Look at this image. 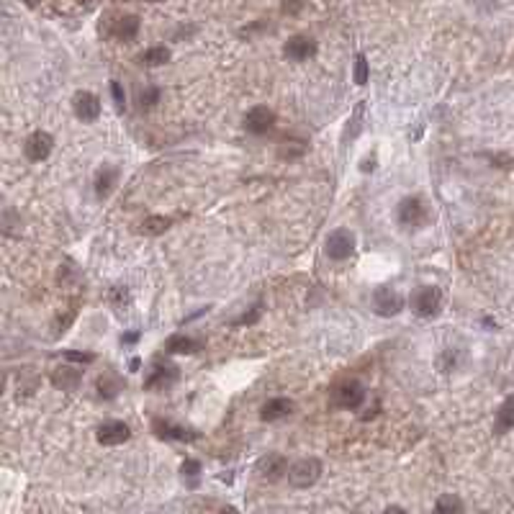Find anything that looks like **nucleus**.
<instances>
[{
	"label": "nucleus",
	"mask_w": 514,
	"mask_h": 514,
	"mask_svg": "<svg viewBox=\"0 0 514 514\" xmlns=\"http://www.w3.org/2000/svg\"><path fill=\"white\" fill-rule=\"evenodd\" d=\"M136 340H139V332H131V334H124V337H121L124 345H131V342H136Z\"/></svg>",
	"instance_id": "473e14b6"
},
{
	"label": "nucleus",
	"mask_w": 514,
	"mask_h": 514,
	"mask_svg": "<svg viewBox=\"0 0 514 514\" xmlns=\"http://www.w3.org/2000/svg\"><path fill=\"white\" fill-rule=\"evenodd\" d=\"M80 381H83V370L72 368V365H62L52 373V383L62 391H75L80 386Z\"/></svg>",
	"instance_id": "2eb2a0df"
},
{
	"label": "nucleus",
	"mask_w": 514,
	"mask_h": 514,
	"mask_svg": "<svg viewBox=\"0 0 514 514\" xmlns=\"http://www.w3.org/2000/svg\"><path fill=\"white\" fill-rule=\"evenodd\" d=\"M65 358L72 360V363H83V365H90V363L96 360V355H93V352H75V350H67V352H65Z\"/></svg>",
	"instance_id": "c756f323"
},
{
	"label": "nucleus",
	"mask_w": 514,
	"mask_h": 514,
	"mask_svg": "<svg viewBox=\"0 0 514 514\" xmlns=\"http://www.w3.org/2000/svg\"><path fill=\"white\" fill-rule=\"evenodd\" d=\"M512 427H514V394H512V396H506L504 404L496 409L494 432H496V435H506Z\"/></svg>",
	"instance_id": "dca6fc26"
},
{
	"label": "nucleus",
	"mask_w": 514,
	"mask_h": 514,
	"mask_svg": "<svg viewBox=\"0 0 514 514\" xmlns=\"http://www.w3.org/2000/svg\"><path fill=\"white\" fill-rule=\"evenodd\" d=\"M41 0H26V6H39Z\"/></svg>",
	"instance_id": "72a5a7b5"
},
{
	"label": "nucleus",
	"mask_w": 514,
	"mask_h": 514,
	"mask_svg": "<svg viewBox=\"0 0 514 514\" xmlns=\"http://www.w3.org/2000/svg\"><path fill=\"white\" fill-rule=\"evenodd\" d=\"M244 129L255 136H262L275 129V111L268 106H255L244 116Z\"/></svg>",
	"instance_id": "6e6552de"
},
{
	"label": "nucleus",
	"mask_w": 514,
	"mask_h": 514,
	"mask_svg": "<svg viewBox=\"0 0 514 514\" xmlns=\"http://www.w3.org/2000/svg\"><path fill=\"white\" fill-rule=\"evenodd\" d=\"M435 509H437V512H460V509H463V504L458 502L456 496H442V499H437Z\"/></svg>",
	"instance_id": "bb28decb"
},
{
	"label": "nucleus",
	"mask_w": 514,
	"mask_h": 514,
	"mask_svg": "<svg viewBox=\"0 0 514 514\" xmlns=\"http://www.w3.org/2000/svg\"><path fill=\"white\" fill-rule=\"evenodd\" d=\"M283 54L291 59V62H306L309 57H314V54H317V41L311 39V36L296 34V36H291V39L286 41Z\"/></svg>",
	"instance_id": "f8f14e48"
},
{
	"label": "nucleus",
	"mask_w": 514,
	"mask_h": 514,
	"mask_svg": "<svg viewBox=\"0 0 514 514\" xmlns=\"http://www.w3.org/2000/svg\"><path fill=\"white\" fill-rule=\"evenodd\" d=\"M324 253H327L330 260L337 262L350 260L352 253H355V234L350 232V229H334V232H330L327 242H324Z\"/></svg>",
	"instance_id": "39448f33"
},
{
	"label": "nucleus",
	"mask_w": 514,
	"mask_h": 514,
	"mask_svg": "<svg viewBox=\"0 0 514 514\" xmlns=\"http://www.w3.org/2000/svg\"><path fill=\"white\" fill-rule=\"evenodd\" d=\"M373 309L378 317H396L404 309V296L391 286H381L373 293Z\"/></svg>",
	"instance_id": "423d86ee"
},
{
	"label": "nucleus",
	"mask_w": 514,
	"mask_h": 514,
	"mask_svg": "<svg viewBox=\"0 0 514 514\" xmlns=\"http://www.w3.org/2000/svg\"><path fill=\"white\" fill-rule=\"evenodd\" d=\"M178 381V368L175 365H155V370L149 373L144 386L147 388H167Z\"/></svg>",
	"instance_id": "f3484780"
},
{
	"label": "nucleus",
	"mask_w": 514,
	"mask_h": 514,
	"mask_svg": "<svg viewBox=\"0 0 514 514\" xmlns=\"http://www.w3.org/2000/svg\"><path fill=\"white\" fill-rule=\"evenodd\" d=\"M293 409H296V404H293L291 398H270V401H265L260 409V419L262 422H278V419L288 417Z\"/></svg>",
	"instance_id": "4468645a"
},
{
	"label": "nucleus",
	"mask_w": 514,
	"mask_h": 514,
	"mask_svg": "<svg viewBox=\"0 0 514 514\" xmlns=\"http://www.w3.org/2000/svg\"><path fill=\"white\" fill-rule=\"evenodd\" d=\"M299 8H301V0H286V3H283V10H286V13H296Z\"/></svg>",
	"instance_id": "2f4dec72"
},
{
	"label": "nucleus",
	"mask_w": 514,
	"mask_h": 514,
	"mask_svg": "<svg viewBox=\"0 0 514 514\" xmlns=\"http://www.w3.org/2000/svg\"><path fill=\"white\" fill-rule=\"evenodd\" d=\"M165 350L173 352V355H191V352H198V350H201V342L193 340V337H185V334H173V337L165 342Z\"/></svg>",
	"instance_id": "6ab92c4d"
},
{
	"label": "nucleus",
	"mask_w": 514,
	"mask_h": 514,
	"mask_svg": "<svg viewBox=\"0 0 514 514\" xmlns=\"http://www.w3.org/2000/svg\"><path fill=\"white\" fill-rule=\"evenodd\" d=\"M118 391H121V381H118L114 373H103V376L98 378V394L103 398L118 396Z\"/></svg>",
	"instance_id": "4be33fe9"
},
{
	"label": "nucleus",
	"mask_w": 514,
	"mask_h": 514,
	"mask_svg": "<svg viewBox=\"0 0 514 514\" xmlns=\"http://www.w3.org/2000/svg\"><path fill=\"white\" fill-rule=\"evenodd\" d=\"M180 473L188 475V478H195V475L201 473V463H198V460H183V466H180Z\"/></svg>",
	"instance_id": "7c9ffc66"
},
{
	"label": "nucleus",
	"mask_w": 514,
	"mask_h": 514,
	"mask_svg": "<svg viewBox=\"0 0 514 514\" xmlns=\"http://www.w3.org/2000/svg\"><path fill=\"white\" fill-rule=\"evenodd\" d=\"M409 306H411V311H414L417 317L429 319V317H435L437 311H440V306H442V291H440L437 286H419L417 291L409 296Z\"/></svg>",
	"instance_id": "f03ea898"
},
{
	"label": "nucleus",
	"mask_w": 514,
	"mask_h": 514,
	"mask_svg": "<svg viewBox=\"0 0 514 514\" xmlns=\"http://www.w3.org/2000/svg\"><path fill=\"white\" fill-rule=\"evenodd\" d=\"M129 437H131V427L127 422H118V419H111V422H103L100 427L96 429V440L100 445H124Z\"/></svg>",
	"instance_id": "9b49d317"
},
{
	"label": "nucleus",
	"mask_w": 514,
	"mask_h": 514,
	"mask_svg": "<svg viewBox=\"0 0 514 514\" xmlns=\"http://www.w3.org/2000/svg\"><path fill=\"white\" fill-rule=\"evenodd\" d=\"M72 111H75V116H78L80 121L93 124V121H98V116H100V98H98L96 93H90V90H80V93H75V98H72Z\"/></svg>",
	"instance_id": "9d476101"
},
{
	"label": "nucleus",
	"mask_w": 514,
	"mask_h": 514,
	"mask_svg": "<svg viewBox=\"0 0 514 514\" xmlns=\"http://www.w3.org/2000/svg\"><path fill=\"white\" fill-rule=\"evenodd\" d=\"M108 299H111V303H114L116 309H124V306L129 303V291L124 288V286H116V288H111Z\"/></svg>",
	"instance_id": "a878e982"
},
{
	"label": "nucleus",
	"mask_w": 514,
	"mask_h": 514,
	"mask_svg": "<svg viewBox=\"0 0 514 514\" xmlns=\"http://www.w3.org/2000/svg\"><path fill=\"white\" fill-rule=\"evenodd\" d=\"M111 96H114V103H116L118 111H124V106H127V96H124V87H121L118 80L111 83Z\"/></svg>",
	"instance_id": "c85d7f7f"
},
{
	"label": "nucleus",
	"mask_w": 514,
	"mask_h": 514,
	"mask_svg": "<svg viewBox=\"0 0 514 514\" xmlns=\"http://www.w3.org/2000/svg\"><path fill=\"white\" fill-rule=\"evenodd\" d=\"M170 224H173V219H167V216H149L142 222V232L149 234V237H157V234H165L170 229Z\"/></svg>",
	"instance_id": "5701e85b"
},
{
	"label": "nucleus",
	"mask_w": 514,
	"mask_h": 514,
	"mask_svg": "<svg viewBox=\"0 0 514 514\" xmlns=\"http://www.w3.org/2000/svg\"><path fill=\"white\" fill-rule=\"evenodd\" d=\"M157 100H160V87H147V90L139 93V106H142V111H144V108H152Z\"/></svg>",
	"instance_id": "393cba45"
},
{
	"label": "nucleus",
	"mask_w": 514,
	"mask_h": 514,
	"mask_svg": "<svg viewBox=\"0 0 514 514\" xmlns=\"http://www.w3.org/2000/svg\"><path fill=\"white\" fill-rule=\"evenodd\" d=\"M139 62H142V65H147V67H160V65L170 62V49H167V47H152V49H147L144 54L139 57Z\"/></svg>",
	"instance_id": "412c9836"
},
{
	"label": "nucleus",
	"mask_w": 514,
	"mask_h": 514,
	"mask_svg": "<svg viewBox=\"0 0 514 514\" xmlns=\"http://www.w3.org/2000/svg\"><path fill=\"white\" fill-rule=\"evenodd\" d=\"M321 475V460L319 458H301L288 468V481L293 489H309L319 481Z\"/></svg>",
	"instance_id": "20e7f679"
},
{
	"label": "nucleus",
	"mask_w": 514,
	"mask_h": 514,
	"mask_svg": "<svg viewBox=\"0 0 514 514\" xmlns=\"http://www.w3.org/2000/svg\"><path fill=\"white\" fill-rule=\"evenodd\" d=\"M116 183H118V170H116V167H111V165L100 167V170H98V175H96V193H98V198H108Z\"/></svg>",
	"instance_id": "a211bd4d"
},
{
	"label": "nucleus",
	"mask_w": 514,
	"mask_h": 514,
	"mask_svg": "<svg viewBox=\"0 0 514 514\" xmlns=\"http://www.w3.org/2000/svg\"><path fill=\"white\" fill-rule=\"evenodd\" d=\"M288 460L281 456V453H268L265 458H260L257 460V466H255V471H257V475H260L262 481H270V484H275V481H281L283 475H288Z\"/></svg>",
	"instance_id": "1a4fd4ad"
},
{
	"label": "nucleus",
	"mask_w": 514,
	"mask_h": 514,
	"mask_svg": "<svg viewBox=\"0 0 514 514\" xmlns=\"http://www.w3.org/2000/svg\"><path fill=\"white\" fill-rule=\"evenodd\" d=\"M365 396H368L365 386H363L360 381H355V378L342 381V383H337V386H334V391H332V401H334V407L350 409V411L363 407Z\"/></svg>",
	"instance_id": "7ed1b4c3"
},
{
	"label": "nucleus",
	"mask_w": 514,
	"mask_h": 514,
	"mask_svg": "<svg viewBox=\"0 0 514 514\" xmlns=\"http://www.w3.org/2000/svg\"><path fill=\"white\" fill-rule=\"evenodd\" d=\"M52 149H54V136L49 134V131H34V134L26 136V142H23V155L29 157L31 162H41V160H47L49 155H52Z\"/></svg>",
	"instance_id": "0eeeda50"
},
{
	"label": "nucleus",
	"mask_w": 514,
	"mask_h": 514,
	"mask_svg": "<svg viewBox=\"0 0 514 514\" xmlns=\"http://www.w3.org/2000/svg\"><path fill=\"white\" fill-rule=\"evenodd\" d=\"M152 429H155V435L162 437V440H180V442H193V440H198V432H195V429L173 425V422H167V419H155V422H152Z\"/></svg>",
	"instance_id": "ddd939ff"
},
{
	"label": "nucleus",
	"mask_w": 514,
	"mask_h": 514,
	"mask_svg": "<svg viewBox=\"0 0 514 514\" xmlns=\"http://www.w3.org/2000/svg\"><path fill=\"white\" fill-rule=\"evenodd\" d=\"M139 34V16H121L114 23V36L121 41H131Z\"/></svg>",
	"instance_id": "aec40b11"
},
{
	"label": "nucleus",
	"mask_w": 514,
	"mask_h": 514,
	"mask_svg": "<svg viewBox=\"0 0 514 514\" xmlns=\"http://www.w3.org/2000/svg\"><path fill=\"white\" fill-rule=\"evenodd\" d=\"M147 3H162V0H147Z\"/></svg>",
	"instance_id": "f704fd0d"
},
{
	"label": "nucleus",
	"mask_w": 514,
	"mask_h": 514,
	"mask_svg": "<svg viewBox=\"0 0 514 514\" xmlns=\"http://www.w3.org/2000/svg\"><path fill=\"white\" fill-rule=\"evenodd\" d=\"M260 314H262V306H260V303H255V306H253V311H250V314L244 311L242 317H239V319L234 321V324H237V327H244V324L250 327V324H255V321L260 319Z\"/></svg>",
	"instance_id": "cd10ccee"
},
{
	"label": "nucleus",
	"mask_w": 514,
	"mask_h": 514,
	"mask_svg": "<svg viewBox=\"0 0 514 514\" xmlns=\"http://www.w3.org/2000/svg\"><path fill=\"white\" fill-rule=\"evenodd\" d=\"M355 83L358 85L368 83V59H365V54H358V59H355Z\"/></svg>",
	"instance_id": "b1692460"
},
{
	"label": "nucleus",
	"mask_w": 514,
	"mask_h": 514,
	"mask_svg": "<svg viewBox=\"0 0 514 514\" xmlns=\"http://www.w3.org/2000/svg\"><path fill=\"white\" fill-rule=\"evenodd\" d=\"M396 219H398V224L407 226V229H419V226L427 224L429 206L425 204V198H419V195H409V198H404V201L398 204Z\"/></svg>",
	"instance_id": "f257e3e1"
}]
</instances>
